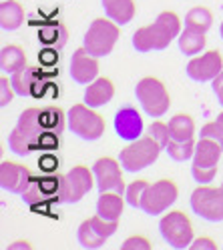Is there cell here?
Masks as SVG:
<instances>
[{
    "mask_svg": "<svg viewBox=\"0 0 223 250\" xmlns=\"http://www.w3.org/2000/svg\"><path fill=\"white\" fill-rule=\"evenodd\" d=\"M65 130V112L58 106H30L18 116L14 130L8 136V146L14 154L26 156L38 148H58Z\"/></svg>",
    "mask_w": 223,
    "mask_h": 250,
    "instance_id": "cell-1",
    "label": "cell"
},
{
    "mask_svg": "<svg viewBox=\"0 0 223 250\" xmlns=\"http://www.w3.org/2000/svg\"><path fill=\"white\" fill-rule=\"evenodd\" d=\"M181 30H183L181 28V18L171 10H163L153 24L139 28L133 34V46L139 52L165 50L173 42V38H179Z\"/></svg>",
    "mask_w": 223,
    "mask_h": 250,
    "instance_id": "cell-2",
    "label": "cell"
},
{
    "mask_svg": "<svg viewBox=\"0 0 223 250\" xmlns=\"http://www.w3.org/2000/svg\"><path fill=\"white\" fill-rule=\"evenodd\" d=\"M163 146L153 140L149 134H143L137 140H131L127 146L119 152V162L123 166L125 172H139L157 162Z\"/></svg>",
    "mask_w": 223,
    "mask_h": 250,
    "instance_id": "cell-3",
    "label": "cell"
},
{
    "mask_svg": "<svg viewBox=\"0 0 223 250\" xmlns=\"http://www.w3.org/2000/svg\"><path fill=\"white\" fill-rule=\"evenodd\" d=\"M135 96L141 104V108H143V112L153 116V118L163 116L171 106L169 90L165 88L163 82L155 76L141 78L135 86Z\"/></svg>",
    "mask_w": 223,
    "mask_h": 250,
    "instance_id": "cell-4",
    "label": "cell"
},
{
    "mask_svg": "<svg viewBox=\"0 0 223 250\" xmlns=\"http://www.w3.org/2000/svg\"><path fill=\"white\" fill-rule=\"evenodd\" d=\"M69 130L83 140H99L105 132V118L87 102L74 104L67 114Z\"/></svg>",
    "mask_w": 223,
    "mask_h": 250,
    "instance_id": "cell-5",
    "label": "cell"
},
{
    "mask_svg": "<svg viewBox=\"0 0 223 250\" xmlns=\"http://www.w3.org/2000/svg\"><path fill=\"white\" fill-rule=\"evenodd\" d=\"M119 40V24L115 20L107 18H95L87 34H85V48L89 54L100 58V56H109Z\"/></svg>",
    "mask_w": 223,
    "mask_h": 250,
    "instance_id": "cell-6",
    "label": "cell"
},
{
    "mask_svg": "<svg viewBox=\"0 0 223 250\" xmlns=\"http://www.w3.org/2000/svg\"><path fill=\"white\" fill-rule=\"evenodd\" d=\"M191 210L207 222H221L223 220V186H209L201 184L191 192L189 198Z\"/></svg>",
    "mask_w": 223,
    "mask_h": 250,
    "instance_id": "cell-7",
    "label": "cell"
},
{
    "mask_svg": "<svg viewBox=\"0 0 223 250\" xmlns=\"http://www.w3.org/2000/svg\"><path fill=\"white\" fill-rule=\"evenodd\" d=\"M159 230L163 240L171 246V248H189L193 242V224L189 220V216L181 210H171L167 212L159 222Z\"/></svg>",
    "mask_w": 223,
    "mask_h": 250,
    "instance_id": "cell-8",
    "label": "cell"
},
{
    "mask_svg": "<svg viewBox=\"0 0 223 250\" xmlns=\"http://www.w3.org/2000/svg\"><path fill=\"white\" fill-rule=\"evenodd\" d=\"M177 198H179V186L169 178H161L149 184V188L143 196V202H141V210L151 216L163 214L173 206Z\"/></svg>",
    "mask_w": 223,
    "mask_h": 250,
    "instance_id": "cell-9",
    "label": "cell"
},
{
    "mask_svg": "<svg viewBox=\"0 0 223 250\" xmlns=\"http://www.w3.org/2000/svg\"><path fill=\"white\" fill-rule=\"evenodd\" d=\"M93 180H95V172L87 166H74L69 170V174L63 176V184H60V192H58V200L65 204H73L78 202L91 188H93Z\"/></svg>",
    "mask_w": 223,
    "mask_h": 250,
    "instance_id": "cell-10",
    "label": "cell"
},
{
    "mask_svg": "<svg viewBox=\"0 0 223 250\" xmlns=\"http://www.w3.org/2000/svg\"><path fill=\"white\" fill-rule=\"evenodd\" d=\"M119 220H107L103 216L95 214L93 218H87L83 224L78 226L76 230V238L83 248H100L109 236H113L117 232Z\"/></svg>",
    "mask_w": 223,
    "mask_h": 250,
    "instance_id": "cell-11",
    "label": "cell"
},
{
    "mask_svg": "<svg viewBox=\"0 0 223 250\" xmlns=\"http://www.w3.org/2000/svg\"><path fill=\"white\" fill-rule=\"evenodd\" d=\"M93 172H95V182L99 192H107V190H115L125 194V180H123V166L119 160L111 158V156H100L95 164H93Z\"/></svg>",
    "mask_w": 223,
    "mask_h": 250,
    "instance_id": "cell-12",
    "label": "cell"
},
{
    "mask_svg": "<svg viewBox=\"0 0 223 250\" xmlns=\"http://www.w3.org/2000/svg\"><path fill=\"white\" fill-rule=\"evenodd\" d=\"M60 184H63V176H32L28 186L20 196H23V200L30 206H38L43 202H49L50 198L58 200Z\"/></svg>",
    "mask_w": 223,
    "mask_h": 250,
    "instance_id": "cell-13",
    "label": "cell"
},
{
    "mask_svg": "<svg viewBox=\"0 0 223 250\" xmlns=\"http://www.w3.org/2000/svg\"><path fill=\"white\" fill-rule=\"evenodd\" d=\"M113 126H115L117 136L127 142L141 138L145 132V124H143V118H141V112L135 106H131V104H125V106H121L117 110Z\"/></svg>",
    "mask_w": 223,
    "mask_h": 250,
    "instance_id": "cell-14",
    "label": "cell"
},
{
    "mask_svg": "<svg viewBox=\"0 0 223 250\" xmlns=\"http://www.w3.org/2000/svg\"><path fill=\"white\" fill-rule=\"evenodd\" d=\"M223 70V56L217 50L197 54L187 64V76L195 82H211Z\"/></svg>",
    "mask_w": 223,
    "mask_h": 250,
    "instance_id": "cell-15",
    "label": "cell"
},
{
    "mask_svg": "<svg viewBox=\"0 0 223 250\" xmlns=\"http://www.w3.org/2000/svg\"><path fill=\"white\" fill-rule=\"evenodd\" d=\"M30 172L25 164L4 160L0 164V186L12 194H23L30 182Z\"/></svg>",
    "mask_w": 223,
    "mask_h": 250,
    "instance_id": "cell-16",
    "label": "cell"
},
{
    "mask_svg": "<svg viewBox=\"0 0 223 250\" xmlns=\"http://www.w3.org/2000/svg\"><path fill=\"white\" fill-rule=\"evenodd\" d=\"M99 58L89 54L87 48H76L71 58V76L76 84H91L95 78H99Z\"/></svg>",
    "mask_w": 223,
    "mask_h": 250,
    "instance_id": "cell-17",
    "label": "cell"
},
{
    "mask_svg": "<svg viewBox=\"0 0 223 250\" xmlns=\"http://www.w3.org/2000/svg\"><path fill=\"white\" fill-rule=\"evenodd\" d=\"M113 96H115V84L111 78H105V76L95 78L91 84H87V90H85V102L93 108L105 106V104L113 100Z\"/></svg>",
    "mask_w": 223,
    "mask_h": 250,
    "instance_id": "cell-18",
    "label": "cell"
},
{
    "mask_svg": "<svg viewBox=\"0 0 223 250\" xmlns=\"http://www.w3.org/2000/svg\"><path fill=\"white\" fill-rule=\"evenodd\" d=\"M207 42V30H201L197 26L185 24V28L179 34V50L185 56H197L205 48Z\"/></svg>",
    "mask_w": 223,
    "mask_h": 250,
    "instance_id": "cell-19",
    "label": "cell"
},
{
    "mask_svg": "<svg viewBox=\"0 0 223 250\" xmlns=\"http://www.w3.org/2000/svg\"><path fill=\"white\" fill-rule=\"evenodd\" d=\"M125 202L127 200L121 192H115V190L100 192V196L97 200V214L107 220H119L121 214H123Z\"/></svg>",
    "mask_w": 223,
    "mask_h": 250,
    "instance_id": "cell-20",
    "label": "cell"
},
{
    "mask_svg": "<svg viewBox=\"0 0 223 250\" xmlns=\"http://www.w3.org/2000/svg\"><path fill=\"white\" fill-rule=\"evenodd\" d=\"M105 14L115 20L119 26L129 24L135 18V0H100Z\"/></svg>",
    "mask_w": 223,
    "mask_h": 250,
    "instance_id": "cell-21",
    "label": "cell"
},
{
    "mask_svg": "<svg viewBox=\"0 0 223 250\" xmlns=\"http://www.w3.org/2000/svg\"><path fill=\"white\" fill-rule=\"evenodd\" d=\"M25 22V8L16 0H2L0 2V26L2 30H18Z\"/></svg>",
    "mask_w": 223,
    "mask_h": 250,
    "instance_id": "cell-22",
    "label": "cell"
},
{
    "mask_svg": "<svg viewBox=\"0 0 223 250\" xmlns=\"http://www.w3.org/2000/svg\"><path fill=\"white\" fill-rule=\"evenodd\" d=\"M38 80H40V70L30 66V64H26L18 72L10 74V82H12V86H14L18 96H30L34 92V86H36Z\"/></svg>",
    "mask_w": 223,
    "mask_h": 250,
    "instance_id": "cell-23",
    "label": "cell"
},
{
    "mask_svg": "<svg viewBox=\"0 0 223 250\" xmlns=\"http://www.w3.org/2000/svg\"><path fill=\"white\" fill-rule=\"evenodd\" d=\"M223 148L211 138H203L201 136L197 140V146H195V154H193V162L199 166H217L219 158H221Z\"/></svg>",
    "mask_w": 223,
    "mask_h": 250,
    "instance_id": "cell-24",
    "label": "cell"
},
{
    "mask_svg": "<svg viewBox=\"0 0 223 250\" xmlns=\"http://www.w3.org/2000/svg\"><path fill=\"white\" fill-rule=\"evenodd\" d=\"M26 64V54L18 44H6L0 52V68H2L4 74H14Z\"/></svg>",
    "mask_w": 223,
    "mask_h": 250,
    "instance_id": "cell-25",
    "label": "cell"
},
{
    "mask_svg": "<svg viewBox=\"0 0 223 250\" xmlns=\"http://www.w3.org/2000/svg\"><path fill=\"white\" fill-rule=\"evenodd\" d=\"M167 124H169V130H171V138L189 140L195 134V120L189 114H183V112L175 114V116H171V120Z\"/></svg>",
    "mask_w": 223,
    "mask_h": 250,
    "instance_id": "cell-26",
    "label": "cell"
},
{
    "mask_svg": "<svg viewBox=\"0 0 223 250\" xmlns=\"http://www.w3.org/2000/svg\"><path fill=\"white\" fill-rule=\"evenodd\" d=\"M195 146H197V142H195L193 138H189V140L171 138L169 144L165 146V152H167L175 162H187V160H193Z\"/></svg>",
    "mask_w": 223,
    "mask_h": 250,
    "instance_id": "cell-27",
    "label": "cell"
},
{
    "mask_svg": "<svg viewBox=\"0 0 223 250\" xmlns=\"http://www.w3.org/2000/svg\"><path fill=\"white\" fill-rule=\"evenodd\" d=\"M185 24L197 26L201 30H209L213 24V12L205 6H195L185 14Z\"/></svg>",
    "mask_w": 223,
    "mask_h": 250,
    "instance_id": "cell-28",
    "label": "cell"
},
{
    "mask_svg": "<svg viewBox=\"0 0 223 250\" xmlns=\"http://www.w3.org/2000/svg\"><path fill=\"white\" fill-rule=\"evenodd\" d=\"M149 184H151V182H147L145 178L133 180L131 184H127L125 194H123L125 200H127V204L133 206V208H141V202H143V196H145V192H147V188H149Z\"/></svg>",
    "mask_w": 223,
    "mask_h": 250,
    "instance_id": "cell-29",
    "label": "cell"
},
{
    "mask_svg": "<svg viewBox=\"0 0 223 250\" xmlns=\"http://www.w3.org/2000/svg\"><path fill=\"white\" fill-rule=\"evenodd\" d=\"M147 134H149L153 140H157V142L161 144V146H163V150H165V146H167L169 140H171V130H169V124L161 122V120H155V122H151V124H149Z\"/></svg>",
    "mask_w": 223,
    "mask_h": 250,
    "instance_id": "cell-30",
    "label": "cell"
},
{
    "mask_svg": "<svg viewBox=\"0 0 223 250\" xmlns=\"http://www.w3.org/2000/svg\"><path fill=\"white\" fill-rule=\"evenodd\" d=\"M191 176L197 184H209L215 176H217V166H199V164H191Z\"/></svg>",
    "mask_w": 223,
    "mask_h": 250,
    "instance_id": "cell-31",
    "label": "cell"
},
{
    "mask_svg": "<svg viewBox=\"0 0 223 250\" xmlns=\"http://www.w3.org/2000/svg\"><path fill=\"white\" fill-rule=\"evenodd\" d=\"M199 134L203 136V138H211V140H215L219 146L223 148V124H221L219 120H213V122L203 124V128L199 130Z\"/></svg>",
    "mask_w": 223,
    "mask_h": 250,
    "instance_id": "cell-32",
    "label": "cell"
},
{
    "mask_svg": "<svg viewBox=\"0 0 223 250\" xmlns=\"http://www.w3.org/2000/svg\"><path fill=\"white\" fill-rule=\"evenodd\" d=\"M14 94H16V90L12 86L10 78L8 76H2V78H0V104H2V106L10 104L12 98H14Z\"/></svg>",
    "mask_w": 223,
    "mask_h": 250,
    "instance_id": "cell-33",
    "label": "cell"
},
{
    "mask_svg": "<svg viewBox=\"0 0 223 250\" xmlns=\"http://www.w3.org/2000/svg\"><path fill=\"white\" fill-rule=\"evenodd\" d=\"M121 250H151V242L145 236H129L121 244Z\"/></svg>",
    "mask_w": 223,
    "mask_h": 250,
    "instance_id": "cell-34",
    "label": "cell"
},
{
    "mask_svg": "<svg viewBox=\"0 0 223 250\" xmlns=\"http://www.w3.org/2000/svg\"><path fill=\"white\" fill-rule=\"evenodd\" d=\"M189 248L191 250H217V244L211 238H207V236H201V238L193 240Z\"/></svg>",
    "mask_w": 223,
    "mask_h": 250,
    "instance_id": "cell-35",
    "label": "cell"
},
{
    "mask_svg": "<svg viewBox=\"0 0 223 250\" xmlns=\"http://www.w3.org/2000/svg\"><path fill=\"white\" fill-rule=\"evenodd\" d=\"M211 84H213V92H215V96H217V100H219V104L223 106V70L211 80Z\"/></svg>",
    "mask_w": 223,
    "mask_h": 250,
    "instance_id": "cell-36",
    "label": "cell"
},
{
    "mask_svg": "<svg viewBox=\"0 0 223 250\" xmlns=\"http://www.w3.org/2000/svg\"><path fill=\"white\" fill-rule=\"evenodd\" d=\"M8 250H32V244L28 240H16L8 246Z\"/></svg>",
    "mask_w": 223,
    "mask_h": 250,
    "instance_id": "cell-37",
    "label": "cell"
},
{
    "mask_svg": "<svg viewBox=\"0 0 223 250\" xmlns=\"http://www.w3.org/2000/svg\"><path fill=\"white\" fill-rule=\"evenodd\" d=\"M217 120H219V122H221V124H223V110H221V112H219V114H217Z\"/></svg>",
    "mask_w": 223,
    "mask_h": 250,
    "instance_id": "cell-38",
    "label": "cell"
},
{
    "mask_svg": "<svg viewBox=\"0 0 223 250\" xmlns=\"http://www.w3.org/2000/svg\"><path fill=\"white\" fill-rule=\"evenodd\" d=\"M219 34H221V38H223V22H221V26H219Z\"/></svg>",
    "mask_w": 223,
    "mask_h": 250,
    "instance_id": "cell-39",
    "label": "cell"
},
{
    "mask_svg": "<svg viewBox=\"0 0 223 250\" xmlns=\"http://www.w3.org/2000/svg\"><path fill=\"white\" fill-rule=\"evenodd\" d=\"M221 186H223V184H221Z\"/></svg>",
    "mask_w": 223,
    "mask_h": 250,
    "instance_id": "cell-40",
    "label": "cell"
}]
</instances>
